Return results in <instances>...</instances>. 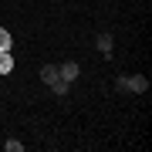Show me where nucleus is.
Here are the masks:
<instances>
[{
	"label": "nucleus",
	"instance_id": "f03ea898",
	"mask_svg": "<svg viewBox=\"0 0 152 152\" xmlns=\"http://www.w3.org/2000/svg\"><path fill=\"white\" fill-rule=\"evenodd\" d=\"M58 75H61V78H64V81L71 85L78 75H81V68H78V61H61V64H58Z\"/></svg>",
	"mask_w": 152,
	"mask_h": 152
},
{
	"label": "nucleus",
	"instance_id": "f257e3e1",
	"mask_svg": "<svg viewBox=\"0 0 152 152\" xmlns=\"http://www.w3.org/2000/svg\"><path fill=\"white\" fill-rule=\"evenodd\" d=\"M122 88H125V91L142 95V91L149 88V78H145V75H132V78H125V81H122Z\"/></svg>",
	"mask_w": 152,
	"mask_h": 152
},
{
	"label": "nucleus",
	"instance_id": "6e6552de",
	"mask_svg": "<svg viewBox=\"0 0 152 152\" xmlns=\"http://www.w3.org/2000/svg\"><path fill=\"white\" fill-rule=\"evenodd\" d=\"M4 149H7V152H24V142H17V139H7V142H4Z\"/></svg>",
	"mask_w": 152,
	"mask_h": 152
},
{
	"label": "nucleus",
	"instance_id": "7ed1b4c3",
	"mask_svg": "<svg viewBox=\"0 0 152 152\" xmlns=\"http://www.w3.org/2000/svg\"><path fill=\"white\" fill-rule=\"evenodd\" d=\"M58 78H61V75H58V64H44V68H41V81H44V85H54Z\"/></svg>",
	"mask_w": 152,
	"mask_h": 152
},
{
	"label": "nucleus",
	"instance_id": "20e7f679",
	"mask_svg": "<svg viewBox=\"0 0 152 152\" xmlns=\"http://www.w3.org/2000/svg\"><path fill=\"white\" fill-rule=\"evenodd\" d=\"M98 51H102V54L112 61V34H108V31H105V34H98Z\"/></svg>",
	"mask_w": 152,
	"mask_h": 152
},
{
	"label": "nucleus",
	"instance_id": "39448f33",
	"mask_svg": "<svg viewBox=\"0 0 152 152\" xmlns=\"http://www.w3.org/2000/svg\"><path fill=\"white\" fill-rule=\"evenodd\" d=\"M14 71V58H10V51H0V75H10Z\"/></svg>",
	"mask_w": 152,
	"mask_h": 152
},
{
	"label": "nucleus",
	"instance_id": "0eeeda50",
	"mask_svg": "<svg viewBox=\"0 0 152 152\" xmlns=\"http://www.w3.org/2000/svg\"><path fill=\"white\" fill-rule=\"evenodd\" d=\"M48 88H51V91H54V95H61V98H64V95H68V88H71V85L64 81V78H58V81H54V85H48Z\"/></svg>",
	"mask_w": 152,
	"mask_h": 152
},
{
	"label": "nucleus",
	"instance_id": "423d86ee",
	"mask_svg": "<svg viewBox=\"0 0 152 152\" xmlns=\"http://www.w3.org/2000/svg\"><path fill=\"white\" fill-rule=\"evenodd\" d=\"M14 48V37H10V31L7 27H0V51H10Z\"/></svg>",
	"mask_w": 152,
	"mask_h": 152
}]
</instances>
